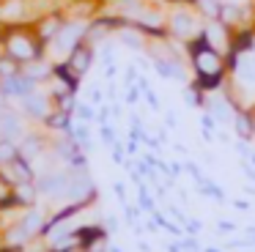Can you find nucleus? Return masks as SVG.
Listing matches in <instances>:
<instances>
[{"label":"nucleus","instance_id":"1","mask_svg":"<svg viewBox=\"0 0 255 252\" xmlns=\"http://www.w3.org/2000/svg\"><path fill=\"white\" fill-rule=\"evenodd\" d=\"M3 52H8L19 63H33V60H44L47 44L39 38L33 30V22H17V25H3Z\"/></svg>","mask_w":255,"mask_h":252},{"label":"nucleus","instance_id":"2","mask_svg":"<svg viewBox=\"0 0 255 252\" xmlns=\"http://www.w3.org/2000/svg\"><path fill=\"white\" fill-rule=\"evenodd\" d=\"M203 16L192 8V5H173V11L167 14V30H170V38L178 44L192 41L195 36L203 33Z\"/></svg>","mask_w":255,"mask_h":252},{"label":"nucleus","instance_id":"3","mask_svg":"<svg viewBox=\"0 0 255 252\" xmlns=\"http://www.w3.org/2000/svg\"><path fill=\"white\" fill-rule=\"evenodd\" d=\"M189 58V69H192L195 77H222L228 74V58L225 52L214 47H203L198 52L187 55Z\"/></svg>","mask_w":255,"mask_h":252},{"label":"nucleus","instance_id":"4","mask_svg":"<svg viewBox=\"0 0 255 252\" xmlns=\"http://www.w3.org/2000/svg\"><path fill=\"white\" fill-rule=\"evenodd\" d=\"M0 178H3V184H6L8 189L17 186V184H36L33 164H30V159H25L22 153H19L17 159H11L8 164L0 167Z\"/></svg>","mask_w":255,"mask_h":252},{"label":"nucleus","instance_id":"5","mask_svg":"<svg viewBox=\"0 0 255 252\" xmlns=\"http://www.w3.org/2000/svg\"><path fill=\"white\" fill-rule=\"evenodd\" d=\"M69 184H72V173H66V170L41 173L39 178H36L39 195H47V197H66L69 195Z\"/></svg>","mask_w":255,"mask_h":252},{"label":"nucleus","instance_id":"6","mask_svg":"<svg viewBox=\"0 0 255 252\" xmlns=\"http://www.w3.org/2000/svg\"><path fill=\"white\" fill-rule=\"evenodd\" d=\"M66 19H69V16L63 14V8L58 5V8H52L50 14L39 16V19L33 22V30L39 33V38L47 44V47H50V44L55 41V36L63 30V25H66Z\"/></svg>","mask_w":255,"mask_h":252},{"label":"nucleus","instance_id":"7","mask_svg":"<svg viewBox=\"0 0 255 252\" xmlns=\"http://www.w3.org/2000/svg\"><path fill=\"white\" fill-rule=\"evenodd\" d=\"M22 115H28L30 121H44L47 115L55 110V102H52V93L50 91H36V93H30V96H25L22 99Z\"/></svg>","mask_w":255,"mask_h":252},{"label":"nucleus","instance_id":"8","mask_svg":"<svg viewBox=\"0 0 255 252\" xmlns=\"http://www.w3.org/2000/svg\"><path fill=\"white\" fill-rule=\"evenodd\" d=\"M41 82H36L33 77H28L25 71H19V74H11L6 77V80H0V91L6 93V99H19L22 102L25 96H30V93L39 91Z\"/></svg>","mask_w":255,"mask_h":252},{"label":"nucleus","instance_id":"9","mask_svg":"<svg viewBox=\"0 0 255 252\" xmlns=\"http://www.w3.org/2000/svg\"><path fill=\"white\" fill-rule=\"evenodd\" d=\"M203 36L209 38V44L220 52H231V41H233V27L225 25L222 19H206L203 22Z\"/></svg>","mask_w":255,"mask_h":252},{"label":"nucleus","instance_id":"10","mask_svg":"<svg viewBox=\"0 0 255 252\" xmlns=\"http://www.w3.org/2000/svg\"><path fill=\"white\" fill-rule=\"evenodd\" d=\"M94 52H96V47H94L91 41H80L63 60H66L69 69H72L74 74L80 77V80H83V77L91 71V66H94Z\"/></svg>","mask_w":255,"mask_h":252},{"label":"nucleus","instance_id":"11","mask_svg":"<svg viewBox=\"0 0 255 252\" xmlns=\"http://www.w3.org/2000/svg\"><path fill=\"white\" fill-rule=\"evenodd\" d=\"M233 131H236L239 140H255V107L233 110Z\"/></svg>","mask_w":255,"mask_h":252},{"label":"nucleus","instance_id":"12","mask_svg":"<svg viewBox=\"0 0 255 252\" xmlns=\"http://www.w3.org/2000/svg\"><path fill=\"white\" fill-rule=\"evenodd\" d=\"M0 137L14 140V142H19L25 137V124H22V118H19V113H14V110H8V107L0 113Z\"/></svg>","mask_w":255,"mask_h":252},{"label":"nucleus","instance_id":"13","mask_svg":"<svg viewBox=\"0 0 255 252\" xmlns=\"http://www.w3.org/2000/svg\"><path fill=\"white\" fill-rule=\"evenodd\" d=\"M231 52H236V55L255 52V25H244V27H239V30H233Z\"/></svg>","mask_w":255,"mask_h":252},{"label":"nucleus","instance_id":"14","mask_svg":"<svg viewBox=\"0 0 255 252\" xmlns=\"http://www.w3.org/2000/svg\"><path fill=\"white\" fill-rule=\"evenodd\" d=\"M77 244L83 247L85 252H91L96 244H102V241L107 239V233H105V228L102 225H83V228H77Z\"/></svg>","mask_w":255,"mask_h":252},{"label":"nucleus","instance_id":"15","mask_svg":"<svg viewBox=\"0 0 255 252\" xmlns=\"http://www.w3.org/2000/svg\"><path fill=\"white\" fill-rule=\"evenodd\" d=\"M72 118L74 115H69V113H61V110H52L50 115H47L41 124L47 126V129H52V131H61V134H72Z\"/></svg>","mask_w":255,"mask_h":252},{"label":"nucleus","instance_id":"16","mask_svg":"<svg viewBox=\"0 0 255 252\" xmlns=\"http://www.w3.org/2000/svg\"><path fill=\"white\" fill-rule=\"evenodd\" d=\"M22 71L28 77H33L36 82H50V77H52V60L50 58H44V60H33V63H25L22 66Z\"/></svg>","mask_w":255,"mask_h":252},{"label":"nucleus","instance_id":"17","mask_svg":"<svg viewBox=\"0 0 255 252\" xmlns=\"http://www.w3.org/2000/svg\"><path fill=\"white\" fill-rule=\"evenodd\" d=\"M44 148H47V142H44V137H39V134H25L22 140H19V153H22L25 159H36V156H41L44 153Z\"/></svg>","mask_w":255,"mask_h":252},{"label":"nucleus","instance_id":"18","mask_svg":"<svg viewBox=\"0 0 255 252\" xmlns=\"http://www.w3.org/2000/svg\"><path fill=\"white\" fill-rule=\"evenodd\" d=\"M184 99H187L189 107H195V110H209V93H203L192 80L184 85Z\"/></svg>","mask_w":255,"mask_h":252},{"label":"nucleus","instance_id":"19","mask_svg":"<svg viewBox=\"0 0 255 252\" xmlns=\"http://www.w3.org/2000/svg\"><path fill=\"white\" fill-rule=\"evenodd\" d=\"M19 222L25 225V230H28L30 236H39L41 230H44V225H47V219L41 217V211L39 208H28V214H25L22 219H19Z\"/></svg>","mask_w":255,"mask_h":252},{"label":"nucleus","instance_id":"20","mask_svg":"<svg viewBox=\"0 0 255 252\" xmlns=\"http://www.w3.org/2000/svg\"><path fill=\"white\" fill-rule=\"evenodd\" d=\"M11 192L17 195L19 206L30 208L36 203V192H39V186H36V184H17V186H11Z\"/></svg>","mask_w":255,"mask_h":252},{"label":"nucleus","instance_id":"21","mask_svg":"<svg viewBox=\"0 0 255 252\" xmlns=\"http://www.w3.org/2000/svg\"><path fill=\"white\" fill-rule=\"evenodd\" d=\"M195 11H198L203 19H220L222 0H198V3H195Z\"/></svg>","mask_w":255,"mask_h":252},{"label":"nucleus","instance_id":"22","mask_svg":"<svg viewBox=\"0 0 255 252\" xmlns=\"http://www.w3.org/2000/svg\"><path fill=\"white\" fill-rule=\"evenodd\" d=\"M52 102H55V110H61V113H69V115H74V113H77L80 99H77V93H61V96H52Z\"/></svg>","mask_w":255,"mask_h":252},{"label":"nucleus","instance_id":"23","mask_svg":"<svg viewBox=\"0 0 255 252\" xmlns=\"http://www.w3.org/2000/svg\"><path fill=\"white\" fill-rule=\"evenodd\" d=\"M22 71V63L19 60H14L8 52H0V80H6V77L11 74H19Z\"/></svg>","mask_w":255,"mask_h":252},{"label":"nucleus","instance_id":"24","mask_svg":"<svg viewBox=\"0 0 255 252\" xmlns=\"http://www.w3.org/2000/svg\"><path fill=\"white\" fill-rule=\"evenodd\" d=\"M17 156H19V142L0 137V167H3V164H8L11 159H17Z\"/></svg>","mask_w":255,"mask_h":252},{"label":"nucleus","instance_id":"25","mask_svg":"<svg viewBox=\"0 0 255 252\" xmlns=\"http://www.w3.org/2000/svg\"><path fill=\"white\" fill-rule=\"evenodd\" d=\"M72 134H74V140L83 145V151H88V148H91V129H88V124H85V121H80V124L74 126Z\"/></svg>","mask_w":255,"mask_h":252},{"label":"nucleus","instance_id":"26","mask_svg":"<svg viewBox=\"0 0 255 252\" xmlns=\"http://www.w3.org/2000/svg\"><path fill=\"white\" fill-rule=\"evenodd\" d=\"M74 115H77L80 121H85V124H91V121H96V115H99V113L94 110V104H91V102H80Z\"/></svg>","mask_w":255,"mask_h":252},{"label":"nucleus","instance_id":"27","mask_svg":"<svg viewBox=\"0 0 255 252\" xmlns=\"http://www.w3.org/2000/svg\"><path fill=\"white\" fill-rule=\"evenodd\" d=\"M99 129H102V140H105L107 145H113V142H116V131H113V126L110 124H102Z\"/></svg>","mask_w":255,"mask_h":252},{"label":"nucleus","instance_id":"28","mask_svg":"<svg viewBox=\"0 0 255 252\" xmlns=\"http://www.w3.org/2000/svg\"><path fill=\"white\" fill-rule=\"evenodd\" d=\"M113 162H116V164H121L124 162V145H121V142H113Z\"/></svg>","mask_w":255,"mask_h":252},{"label":"nucleus","instance_id":"29","mask_svg":"<svg viewBox=\"0 0 255 252\" xmlns=\"http://www.w3.org/2000/svg\"><path fill=\"white\" fill-rule=\"evenodd\" d=\"M236 151H239V156H242V159L253 156V151H250V142H247V140H239V142H236Z\"/></svg>","mask_w":255,"mask_h":252},{"label":"nucleus","instance_id":"30","mask_svg":"<svg viewBox=\"0 0 255 252\" xmlns=\"http://www.w3.org/2000/svg\"><path fill=\"white\" fill-rule=\"evenodd\" d=\"M143 93H145V102L151 104V110H159V99H156V93L151 91V88H145Z\"/></svg>","mask_w":255,"mask_h":252},{"label":"nucleus","instance_id":"31","mask_svg":"<svg viewBox=\"0 0 255 252\" xmlns=\"http://www.w3.org/2000/svg\"><path fill=\"white\" fill-rule=\"evenodd\" d=\"M102 99H105V93H102L99 88H91L88 91V102L91 104H102Z\"/></svg>","mask_w":255,"mask_h":252},{"label":"nucleus","instance_id":"32","mask_svg":"<svg viewBox=\"0 0 255 252\" xmlns=\"http://www.w3.org/2000/svg\"><path fill=\"white\" fill-rule=\"evenodd\" d=\"M140 93H143V91H140L137 85H129V91H127V104H134V102H137Z\"/></svg>","mask_w":255,"mask_h":252},{"label":"nucleus","instance_id":"33","mask_svg":"<svg viewBox=\"0 0 255 252\" xmlns=\"http://www.w3.org/2000/svg\"><path fill=\"white\" fill-rule=\"evenodd\" d=\"M124 80H127V85H134V82L140 80V77H137V66H129V69H127V77H124Z\"/></svg>","mask_w":255,"mask_h":252},{"label":"nucleus","instance_id":"34","mask_svg":"<svg viewBox=\"0 0 255 252\" xmlns=\"http://www.w3.org/2000/svg\"><path fill=\"white\" fill-rule=\"evenodd\" d=\"M162 3H167V5H192V8H195L198 0H162Z\"/></svg>","mask_w":255,"mask_h":252},{"label":"nucleus","instance_id":"35","mask_svg":"<svg viewBox=\"0 0 255 252\" xmlns=\"http://www.w3.org/2000/svg\"><path fill=\"white\" fill-rule=\"evenodd\" d=\"M116 63H110V66H105V77H107V80H113V77H116Z\"/></svg>","mask_w":255,"mask_h":252},{"label":"nucleus","instance_id":"36","mask_svg":"<svg viewBox=\"0 0 255 252\" xmlns=\"http://www.w3.org/2000/svg\"><path fill=\"white\" fill-rule=\"evenodd\" d=\"M187 230H189V233H198V230H200V222H198V219H192V222H187Z\"/></svg>","mask_w":255,"mask_h":252},{"label":"nucleus","instance_id":"37","mask_svg":"<svg viewBox=\"0 0 255 252\" xmlns=\"http://www.w3.org/2000/svg\"><path fill=\"white\" fill-rule=\"evenodd\" d=\"M242 167H244V173H247V175H250V178H253V181H255V167H250V164H247V162H242Z\"/></svg>","mask_w":255,"mask_h":252},{"label":"nucleus","instance_id":"38","mask_svg":"<svg viewBox=\"0 0 255 252\" xmlns=\"http://www.w3.org/2000/svg\"><path fill=\"white\" fill-rule=\"evenodd\" d=\"M165 124L173 129V126H176V115H173V113H167V115H165Z\"/></svg>","mask_w":255,"mask_h":252},{"label":"nucleus","instance_id":"39","mask_svg":"<svg viewBox=\"0 0 255 252\" xmlns=\"http://www.w3.org/2000/svg\"><path fill=\"white\" fill-rule=\"evenodd\" d=\"M127 151H129V153H137V140H129V142H127Z\"/></svg>","mask_w":255,"mask_h":252},{"label":"nucleus","instance_id":"40","mask_svg":"<svg viewBox=\"0 0 255 252\" xmlns=\"http://www.w3.org/2000/svg\"><path fill=\"white\" fill-rule=\"evenodd\" d=\"M113 189H116L118 200H124V197H127V195H124V184H116V186H113Z\"/></svg>","mask_w":255,"mask_h":252},{"label":"nucleus","instance_id":"41","mask_svg":"<svg viewBox=\"0 0 255 252\" xmlns=\"http://www.w3.org/2000/svg\"><path fill=\"white\" fill-rule=\"evenodd\" d=\"M17 252H30V250H28V247H22V250H17Z\"/></svg>","mask_w":255,"mask_h":252},{"label":"nucleus","instance_id":"42","mask_svg":"<svg viewBox=\"0 0 255 252\" xmlns=\"http://www.w3.org/2000/svg\"><path fill=\"white\" fill-rule=\"evenodd\" d=\"M250 159H253V164H255V153H253V156H250Z\"/></svg>","mask_w":255,"mask_h":252},{"label":"nucleus","instance_id":"43","mask_svg":"<svg viewBox=\"0 0 255 252\" xmlns=\"http://www.w3.org/2000/svg\"><path fill=\"white\" fill-rule=\"evenodd\" d=\"M206 252H220V250H206Z\"/></svg>","mask_w":255,"mask_h":252},{"label":"nucleus","instance_id":"44","mask_svg":"<svg viewBox=\"0 0 255 252\" xmlns=\"http://www.w3.org/2000/svg\"><path fill=\"white\" fill-rule=\"evenodd\" d=\"M50 252H52V250H50Z\"/></svg>","mask_w":255,"mask_h":252}]
</instances>
